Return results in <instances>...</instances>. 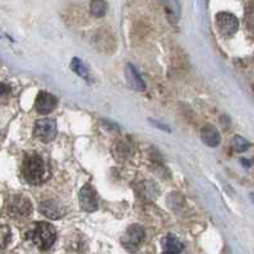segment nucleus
I'll use <instances>...</instances> for the list:
<instances>
[{"label":"nucleus","instance_id":"nucleus-19","mask_svg":"<svg viewBox=\"0 0 254 254\" xmlns=\"http://www.w3.org/2000/svg\"><path fill=\"white\" fill-rule=\"evenodd\" d=\"M233 146L238 152H245L251 147V143L245 138L240 137V135H235L233 139Z\"/></svg>","mask_w":254,"mask_h":254},{"label":"nucleus","instance_id":"nucleus-12","mask_svg":"<svg viewBox=\"0 0 254 254\" xmlns=\"http://www.w3.org/2000/svg\"><path fill=\"white\" fill-rule=\"evenodd\" d=\"M200 138H202V141L209 147H217L221 142V135L218 133L217 129L215 128L211 124H207L202 128L200 130Z\"/></svg>","mask_w":254,"mask_h":254},{"label":"nucleus","instance_id":"nucleus-6","mask_svg":"<svg viewBox=\"0 0 254 254\" xmlns=\"http://www.w3.org/2000/svg\"><path fill=\"white\" fill-rule=\"evenodd\" d=\"M216 26L218 28V32L224 37L234 36L239 28V21L235 15L231 13L221 12L216 15Z\"/></svg>","mask_w":254,"mask_h":254},{"label":"nucleus","instance_id":"nucleus-20","mask_svg":"<svg viewBox=\"0 0 254 254\" xmlns=\"http://www.w3.org/2000/svg\"><path fill=\"white\" fill-rule=\"evenodd\" d=\"M10 86H8L6 83H1L0 84V100L6 99L8 96L10 95Z\"/></svg>","mask_w":254,"mask_h":254},{"label":"nucleus","instance_id":"nucleus-2","mask_svg":"<svg viewBox=\"0 0 254 254\" xmlns=\"http://www.w3.org/2000/svg\"><path fill=\"white\" fill-rule=\"evenodd\" d=\"M30 238L40 251H49L57 240V230L48 222H37L31 231Z\"/></svg>","mask_w":254,"mask_h":254},{"label":"nucleus","instance_id":"nucleus-1","mask_svg":"<svg viewBox=\"0 0 254 254\" xmlns=\"http://www.w3.org/2000/svg\"><path fill=\"white\" fill-rule=\"evenodd\" d=\"M22 175L31 186H39L48 178V168L41 156L32 153L24 157L22 164Z\"/></svg>","mask_w":254,"mask_h":254},{"label":"nucleus","instance_id":"nucleus-16","mask_svg":"<svg viewBox=\"0 0 254 254\" xmlns=\"http://www.w3.org/2000/svg\"><path fill=\"white\" fill-rule=\"evenodd\" d=\"M70 68H72L73 72L77 73L79 77L84 78V79H88V77H90V72H88V69L86 68V65H84L83 62H82L81 59H77V58H74V59L72 60Z\"/></svg>","mask_w":254,"mask_h":254},{"label":"nucleus","instance_id":"nucleus-17","mask_svg":"<svg viewBox=\"0 0 254 254\" xmlns=\"http://www.w3.org/2000/svg\"><path fill=\"white\" fill-rule=\"evenodd\" d=\"M113 152H114V156H115L118 160H124L126 157H128L129 156L130 150H129L128 144L124 143L123 141H119V142H115V146H114V148H113Z\"/></svg>","mask_w":254,"mask_h":254},{"label":"nucleus","instance_id":"nucleus-11","mask_svg":"<svg viewBox=\"0 0 254 254\" xmlns=\"http://www.w3.org/2000/svg\"><path fill=\"white\" fill-rule=\"evenodd\" d=\"M162 254H184V244L173 234L162 240Z\"/></svg>","mask_w":254,"mask_h":254},{"label":"nucleus","instance_id":"nucleus-5","mask_svg":"<svg viewBox=\"0 0 254 254\" xmlns=\"http://www.w3.org/2000/svg\"><path fill=\"white\" fill-rule=\"evenodd\" d=\"M33 133L39 138L40 141L45 142H51L57 137L58 129H57V123L54 119H50V118H44V119H40L35 123V129H33Z\"/></svg>","mask_w":254,"mask_h":254},{"label":"nucleus","instance_id":"nucleus-7","mask_svg":"<svg viewBox=\"0 0 254 254\" xmlns=\"http://www.w3.org/2000/svg\"><path fill=\"white\" fill-rule=\"evenodd\" d=\"M79 204L81 208L86 212H93L99 208V200H97V194L92 186L90 184H84L79 190Z\"/></svg>","mask_w":254,"mask_h":254},{"label":"nucleus","instance_id":"nucleus-22","mask_svg":"<svg viewBox=\"0 0 254 254\" xmlns=\"http://www.w3.org/2000/svg\"><path fill=\"white\" fill-rule=\"evenodd\" d=\"M242 164H244V166H247V168L251 166V161H248V160H245V159H242Z\"/></svg>","mask_w":254,"mask_h":254},{"label":"nucleus","instance_id":"nucleus-14","mask_svg":"<svg viewBox=\"0 0 254 254\" xmlns=\"http://www.w3.org/2000/svg\"><path fill=\"white\" fill-rule=\"evenodd\" d=\"M91 14L96 18H101L108 12V3L105 0H92L90 4Z\"/></svg>","mask_w":254,"mask_h":254},{"label":"nucleus","instance_id":"nucleus-18","mask_svg":"<svg viewBox=\"0 0 254 254\" xmlns=\"http://www.w3.org/2000/svg\"><path fill=\"white\" fill-rule=\"evenodd\" d=\"M10 239H12V233L8 226L0 225V251L6 248V245L9 244Z\"/></svg>","mask_w":254,"mask_h":254},{"label":"nucleus","instance_id":"nucleus-3","mask_svg":"<svg viewBox=\"0 0 254 254\" xmlns=\"http://www.w3.org/2000/svg\"><path fill=\"white\" fill-rule=\"evenodd\" d=\"M6 213L10 218L23 220L32 213V203L27 197L23 195H12L6 202Z\"/></svg>","mask_w":254,"mask_h":254},{"label":"nucleus","instance_id":"nucleus-21","mask_svg":"<svg viewBox=\"0 0 254 254\" xmlns=\"http://www.w3.org/2000/svg\"><path fill=\"white\" fill-rule=\"evenodd\" d=\"M151 123H155V124H153V126H156L157 127V128H161V129H164V130H170V129L168 128V127H164V126H161V123H156V122H153V120H151Z\"/></svg>","mask_w":254,"mask_h":254},{"label":"nucleus","instance_id":"nucleus-23","mask_svg":"<svg viewBox=\"0 0 254 254\" xmlns=\"http://www.w3.org/2000/svg\"><path fill=\"white\" fill-rule=\"evenodd\" d=\"M251 199L254 202V193H252V194H251Z\"/></svg>","mask_w":254,"mask_h":254},{"label":"nucleus","instance_id":"nucleus-10","mask_svg":"<svg viewBox=\"0 0 254 254\" xmlns=\"http://www.w3.org/2000/svg\"><path fill=\"white\" fill-rule=\"evenodd\" d=\"M126 79L129 87H132L135 91H144L146 83L142 79L141 74L138 73L137 69L132 64H127L126 65Z\"/></svg>","mask_w":254,"mask_h":254},{"label":"nucleus","instance_id":"nucleus-9","mask_svg":"<svg viewBox=\"0 0 254 254\" xmlns=\"http://www.w3.org/2000/svg\"><path fill=\"white\" fill-rule=\"evenodd\" d=\"M40 212L48 218H51V220H58V218H62L65 215V209L58 200L49 199L40 204Z\"/></svg>","mask_w":254,"mask_h":254},{"label":"nucleus","instance_id":"nucleus-13","mask_svg":"<svg viewBox=\"0 0 254 254\" xmlns=\"http://www.w3.org/2000/svg\"><path fill=\"white\" fill-rule=\"evenodd\" d=\"M164 5L166 12H168L169 18H170L174 23H177L178 19H179L180 17L179 0H164Z\"/></svg>","mask_w":254,"mask_h":254},{"label":"nucleus","instance_id":"nucleus-15","mask_svg":"<svg viewBox=\"0 0 254 254\" xmlns=\"http://www.w3.org/2000/svg\"><path fill=\"white\" fill-rule=\"evenodd\" d=\"M244 22L245 26H247V30L254 35V0H252L245 8Z\"/></svg>","mask_w":254,"mask_h":254},{"label":"nucleus","instance_id":"nucleus-4","mask_svg":"<svg viewBox=\"0 0 254 254\" xmlns=\"http://www.w3.org/2000/svg\"><path fill=\"white\" fill-rule=\"evenodd\" d=\"M144 234L143 227L139 225H132L127 229L122 238V245L128 252H137L138 248L141 247L142 242L144 240Z\"/></svg>","mask_w":254,"mask_h":254},{"label":"nucleus","instance_id":"nucleus-8","mask_svg":"<svg viewBox=\"0 0 254 254\" xmlns=\"http://www.w3.org/2000/svg\"><path fill=\"white\" fill-rule=\"evenodd\" d=\"M57 105L58 99L54 95L42 91V92H40L39 95H37L36 102H35V109H36V111L39 114L45 115V114L54 111L55 108H57Z\"/></svg>","mask_w":254,"mask_h":254}]
</instances>
